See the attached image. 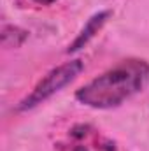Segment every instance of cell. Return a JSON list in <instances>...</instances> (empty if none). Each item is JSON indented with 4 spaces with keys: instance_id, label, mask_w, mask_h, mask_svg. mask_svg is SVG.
<instances>
[{
    "instance_id": "cell-2",
    "label": "cell",
    "mask_w": 149,
    "mask_h": 151,
    "mask_svg": "<svg viewBox=\"0 0 149 151\" xmlns=\"http://www.w3.org/2000/svg\"><path fill=\"white\" fill-rule=\"evenodd\" d=\"M82 70V62L81 60H72L67 62L56 69H53L46 77H42L39 81V84L34 88V91L21 100V104L18 106V111H27L32 109L39 104H42L44 100H47L49 97H53L54 93H58L62 88H65L69 83H72Z\"/></svg>"
},
{
    "instance_id": "cell-1",
    "label": "cell",
    "mask_w": 149,
    "mask_h": 151,
    "mask_svg": "<svg viewBox=\"0 0 149 151\" xmlns=\"http://www.w3.org/2000/svg\"><path fill=\"white\" fill-rule=\"evenodd\" d=\"M149 84V63L144 60H125L111 70L95 77L75 91V99L95 109L121 106Z\"/></svg>"
},
{
    "instance_id": "cell-4",
    "label": "cell",
    "mask_w": 149,
    "mask_h": 151,
    "mask_svg": "<svg viewBox=\"0 0 149 151\" xmlns=\"http://www.w3.org/2000/svg\"><path fill=\"white\" fill-rule=\"evenodd\" d=\"M39 4H51V2H54V0H35Z\"/></svg>"
},
{
    "instance_id": "cell-3",
    "label": "cell",
    "mask_w": 149,
    "mask_h": 151,
    "mask_svg": "<svg viewBox=\"0 0 149 151\" xmlns=\"http://www.w3.org/2000/svg\"><path fill=\"white\" fill-rule=\"evenodd\" d=\"M109 16H111V11H100V12H97L95 16H91V18L88 19V23L84 25V28L81 30V34H79V35L75 37L74 42L69 46L67 53H74V51H79L81 47H84L91 39L98 34V30L105 25V21H107Z\"/></svg>"
}]
</instances>
